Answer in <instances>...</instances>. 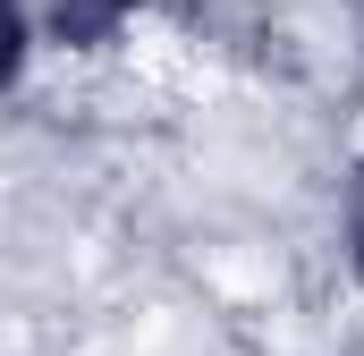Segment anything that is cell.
<instances>
[{
	"label": "cell",
	"instance_id": "6da1fadb",
	"mask_svg": "<svg viewBox=\"0 0 364 356\" xmlns=\"http://www.w3.org/2000/svg\"><path fill=\"white\" fill-rule=\"evenodd\" d=\"M9 43H17V9L0 0V60H9Z\"/></svg>",
	"mask_w": 364,
	"mask_h": 356
}]
</instances>
